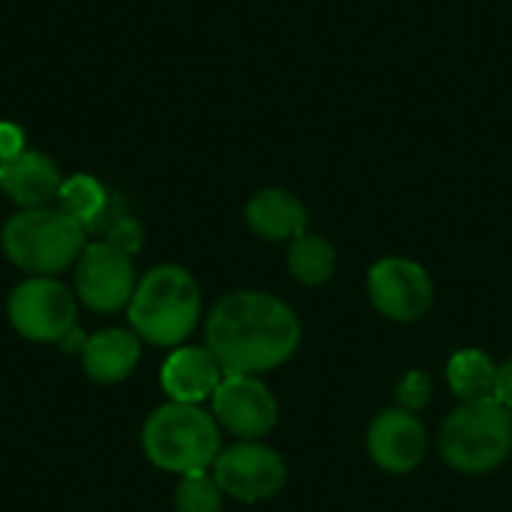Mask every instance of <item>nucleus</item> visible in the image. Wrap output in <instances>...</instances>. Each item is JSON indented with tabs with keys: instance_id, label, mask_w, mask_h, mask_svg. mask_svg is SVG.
<instances>
[{
	"instance_id": "nucleus-5",
	"label": "nucleus",
	"mask_w": 512,
	"mask_h": 512,
	"mask_svg": "<svg viewBox=\"0 0 512 512\" xmlns=\"http://www.w3.org/2000/svg\"><path fill=\"white\" fill-rule=\"evenodd\" d=\"M441 459L468 477L498 471L512 453V411L498 399L459 402L438 432Z\"/></svg>"
},
{
	"instance_id": "nucleus-17",
	"label": "nucleus",
	"mask_w": 512,
	"mask_h": 512,
	"mask_svg": "<svg viewBox=\"0 0 512 512\" xmlns=\"http://www.w3.org/2000/svg\"><path fill=\"white\" fill-rule=\"evenodd\" d=\"M336 264H339V255L333 243L321 234L306 231L303 237L288 243V273L294 276V282L306 288L327 285L336 276Z\"/></svg>"
},
{
	"instance_id": "nucleus-8",
	"label": "nucleus",
	"mask_w": 512,
	"mask_h": 512,
	"mask_svg": "<svg viewBox=\"0 0 512 512\" xmlns=\"http://www.w3.org/2000/svg\"><path fill=\"white\" fill-rule=\"evenodd\" d=\"M138 288L132 255L108 240H93L75 261V297L93 312L126 309Z\"/></svg>"
},
{
	"instance_id": "nucleus-2",
	"label": "nucleus",
	"mask_w": 512,
	"mask_h": 512,
	"mask_svg": "<svg viewBox=\"0 0 512 512\" xmlns=\"http://www.w3.org/2000/svg\"><path fill=\"white\" fill-rule=\"evenodd\" d=\"M126 312L141 342L180 348L201 321V288L186 267L159 264L138 279Z\"/></svg>"
},
{
	"instance_id": "nucleus-15",
	"label": "nucleus",
	"mask_w": 512,
	"mask_h": 512,
	"mask_svg": "<svg viewBox=\"0 0 512 512\" xmlns=\"http://www.w3.org/2000/svg\"><path fill=\"white\" fill-rule=\"evenodd\" d=\"M138 360H141V339L132 327L99 330L84 342V351H81V366L87 378L96 384L126 381L135 372Z\"/></svg>"
},
{
	"instance_id": "nucleus-1",
	"label": "nucleus",
	"mask_w": 512,
	"mask_h": 512,
	"mask_svg": "<svg viewBox=\"0 0 512 512\" xmlns=\"http://www.w3.org/2000/svg\"><path fill=\"white\" fill-rule=\"evenodd\" d=\"M204 339L225 375L261 378L297 354L303 324L285 300L267 291H234L210 309Z\"/></svg>"
},
{
	"instance_id": "nucleus-18",
	"label": "nucleus",
	"mask_w": 512,
	"mask_h": 512,
	"mask_svg": "<svg viewBox=\"0 0 512 512\" xmlns=\"http://www.w3.org/2000/svg\"><path fill=\"white\" fill-rule=\"evenodd\" d=\"M54 207H60L66 216H72L78 225L90 231L102 222L108 210V189L90 174H72V177H63Z\"/></svg>"
},
{
	"instance_id": "nucleus-19",
	"label": "nucleus",
	"mask_w": 512,
	"mask_h": 512,
	"mask_svg": "<svg viewBox=\"0 0 512 512\" xmlns=\"http://www.w3.org/2000/svg\"><path fill=\"white\" fill-rule=\"evenodd\" d=\"M222 501H225V492L219 489L210 471L180 477L177 492H174L177 512H222Z\"/></svg>"
},
{
	"instance_id": "nucleus-23",
	"label": "nucleus",
	"mask_w": 512,
	"mask_h": 512,
	"mask_svg": "<svg viewBox=\"0 0 512 512\" xmlns=\"http://www.w3.org/2000/svg\"><path fill=\"white\" fill-rule=\"evenodd\" d=\"M495 399L512 411V357L498 366V384H495Z\"/></svg>"
},
{
	"instance_id": "nucleus-7",
	"label": "nucleus",
	"mask_w": 512,
	"mask_h": 512,
	"mask_svg": "<svg viewBox=\"0 0 512 512\" xmlns=\"http://www.w3.org/2000/svg\"><path fill=\"white\" fill-rule=\"evenodd\" d=\"M210 471L225 498L243 504L276 498L288 483L285 459L261 441H237L231 447H222Z\"/></svg>"
},
{
	"instance_id": "nucleus-3",
	"label": "nucleus",
	"mask_w": 512,
	"mask_h": 512,
	"mask_svg": "<svg viewBox=\"0 0 512 512\" xmlns=\"http://www.w3.org/2000/svg\"><path fill=\"white\" fill-rule=\"evenodd\" d=\"M141 447L150 465L186 477L213 468L216 456L222 453V429L201 405L168 402L147 417L141 429Z\"/></svg>"
},
{
	"instance_id": "nucleus-16",
	"label": "nucleus",
	"mask_w": 512,
	"mask_h": 512,
	"mask_svg": "<svg viewBox=\"0 0 512 512\" xmlns=\"http://www.w3.org/2000/svg\"><path fill=\"white\" fill-rule=\"evenodd\" d=\"M447 384L459 402L495 399L498 363L480 348H462L447 363Z\"/></svg>"
},
{
	"instance_id": "nucleus-22",
	"label": "nucleus",
	"mask_w": 512,
	"mask_h": 512,
	"mask_svg": "<svg viewBox=\"0 0 512 512\" xmlns=\"http://www.w3.org/2000/svg\"><path fill=\"white\" fill-rule=\"evenodd\" d=\"M141 228L132 222V219H120V222H114V228H111V234H108V243H114L117 249H123L126 255H132L135 249H141Z\"/></svg>"
},
{
	"instance_id": "nucleus-10",
	"label": "nucleus",
	"mask_w": 512,
	"mask_h": 512,
	"mask_svg": "<svg viewBox=\"0 0 512 512\" xmlns=\"http://www.w3.org/2000/svg\"><path fill=\"white\" fill-rule=\"evenodd\" d=\"M210 402L219 429L240 441H261L279 423L276 396L258 375H225Z\"/></svg>"
},
{
	"instance_id": "nucleus-11",
	"label": "nucleus",
	"mask_w": 512,
	"mask_h": 512,
	"mask_svg": "<svg viewBox=\"0 0 512 512\" xmlns=\"http://www.w3.org/2000/svg\"><path fill=\"white\" fill-rule=\"evenodd\" d=\"M426 450L429 435L417 414H408L393 405L369 423L366 453L384 474L402 477L417 471L426 459Z\"/></svg>"
},
{
	"instance_id": "nucleus-14",
	"label": "nucleus",
	"mask_w": 512,
	"mask_h": 512,
	"mask_svg": "<svg viewBox=\"0 0 512 512\" xmlns=\"http://www.w3.org/2000/svg\"><path fill=\"white\" fill-rule=\"evenodd\" d=\"M246 225L255 237L267 240V243H291L297 237H303L309 231V210L306 204L282 189V186H267L258 189L249 201H246Z\"/></svg>"
},
{
	"instance_id": "nucleus-9",
	"label": "nucleus",
	"mask_w": 512,
	"mask_h": 512,
	"mask_svg": "<svg viewBox=\"0 0 512 512\" xmlns=\"http://www.w3.org/2000/svg\"><path fill=\"white\" fill-rule=\"evenodd\" d=\"M366 291H369V303L375 306V312L396 324L420 321L432 309V300H435V285H432L429 270L399 255H390L372 264L366 276Z\"/></svg>"
},
{
	"instance_id": "nucleus-21",
	"label": "nucleus",
	"mask_w": 512,
	"mask_h": 512,
	"mask_svg": "<svg viewBox=\"0 0 512 512\" xmlns=\"http://www.w3.org/2000/svg\"><path fill=\"white\" fill-rule=\"evenodd\" d=\"M27 150V135L18 123H9V120H0V162L18 156Z\"/></svg>"
},
{
	"instance_id": "nucleus-20",
	"label": "nucleus",
	"mask_w": 512,
	"mask_h": 512,
	"mask_svg": "<svg viewBox=\"0 0 512 512\" xmlns=\"http://www.w3.org/2000/svg\"><path fill=\"white\" fill-rule=\"evenodd\" d=\"M435 393L432 378L423 369H411L399 384H396V408L408 411V414H420L423 408H429Z\"/></svg>"
},
{
	"instance_id": "nucleus-6",
	"label": "nucleus",
	"mask_w": 512,
	"mask_h": 512,
	"mask_svg": "<svg viewBox=\"0 0 512 512\" xmlns=\"http://www.w3.org/2000/svg\"><path fill=\"white\" fill-rule=\"evenodd\" d=\"M75 300V291L54 276H30L9 294V324L30 342H63L75 330Z\"/></svg>"
},
{
	"instance_id": "nucleus-13",
	"label": "nucleus",
	"mask_w": 512,
	"mask_h": 512,
	"mask_svg": "<svg viewBox=\"0 0 512 512\" xmlns=\"http://www.w3.org/2000/svg\"><path fill=\"white\" fill-rule=\"evenodd\" d=\"M222 378H225V369L219 366V360L210 354L207 345L204 348H195V345L174 348L159 372V381H162V390L168 393V399L183 402V405H201L204 399H213Z\"/></svg>"
},
{
	"instance_id": "nucleus-12",
	"label": "nucleus",
	"mask_w": 512,
	"mask_h": 512,
	"mask_svg": "<svg viewBox=\"0 0 512 512\" xmlns=\"http://www.w3.org/2000/svg\"><path fill=\"white\" fill-rule=\"evenodd\" d=\"M63 186V174L57 162L39 150H24L6 162H0V192L18 207H51Z\"/></svg>"
},
{
	"instance_id": "nucleus-4",
	"label": "nucleus",
	"mask_w": 512,
	"mask_h": 512,
	"mask_svg": "<svg viewBox=\"0 0 512 512\" xmlns=\"http://www.w3.org/2000/svg\"><path fill=\"white\" fill-rule=\"evenodd\" d=\"M3 255L30 276H57L75 267L87 246V228L60 207L18 210L0 231Z\"/></svg>"
}]
</instances>
